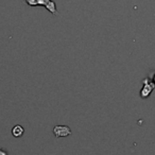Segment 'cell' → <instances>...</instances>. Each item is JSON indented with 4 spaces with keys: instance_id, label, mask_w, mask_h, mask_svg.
Masks as SVG:
<instances>
[{
    "instance_id": "6da1fadb",
    "label": "cell",
    "mask_w": 155,
    "mask_h": 155,
    "mask_svg": "<svg viewBox=\"0 0 155 155\" xmlns=\"http://www.w3.org/2000/svg\"><path fill=\"white\" fill-rule=\"evenodd\" d=\"M25 2L30 7H36V5H43L45 7L48 11L53 15L58 14V10H56V5L52 0H25Z\"/></svg>"
},
{
    "instance_id": "7a4b0ae2",
    "label": "cell",
    "mask_w": 155,
    "mask_h": 155,
    "mask_svg": "<svg viewBox=\"0 0 155 155\" xmlns=\"http://www.w3.org/2000/svg\"><path fill=\"white\" fill-rule=\"evenodd\" d=\"M155 88V86L153 85V83L151 82L150 79H143L142 80V88L140 89V97L142 99H147V98L150 97V95L152 94L153 89Z\"/></svg>"
},
{
    "instance_id": "3957f363",
    "label": "cell",
    "mask_w": 155,
    "mask_h": 155,
    "mask_svg": "<svg viewBox=\"0 0 155 155\" xmlns=\"http://www.w3.org/2000/svg\"><path fill=\"white\" fill-rule=\"evenodd\" d=\"M71 129L68 125H55L53 127V134L56 138H62L67 137V136L71 135Z\"/></svg>"
},
{
    "instance_id": "277c9868",
    "label": "cell",
    "mask_w": 155,
    "mask_h": 155,
    "mask_svg": "<svg viewBox=\"0 0 155 155\" xmlns=\"http://www.w3.org/2000/svg\"><path fill=\"white\" fill-rule=\"evenodd\" d=\"M24 133H25V129L20 124H16L15 127L12 129V135L16 138L21 137V136L24 135Z\"/></svg>"
},
{
    "instance_id": "5b68a950",
    "label": "cell",
    "mask_w": 155,
    "mask_h": 155,
    "mask_svg": "<svg viewBox=\"0 0 155 155\" xmlns=\"http://www.w3.org/2000/svg\"><path fill=\"white\" fill-rule=\"evenodd\" d=\"M0 155H8V152L5 150H3V149L0 148Z\"/></svg>"
},
{
    "instance_id": "8992f818",
    "label": "cell",
    "mask_w": 155,
    "mask_h": 155,
    "mask_svg": "<svg viewBox=\"0 0 155 155\" xmlns=\"http://www.w3.org/2000/svg\"><path fill=\"white\" fill-rule=\"evenodd\" d=\"M151 82H152V83H153V85L155 86V72L153 73L152 78H151Z\"/></svg>"
}]
</instances>
